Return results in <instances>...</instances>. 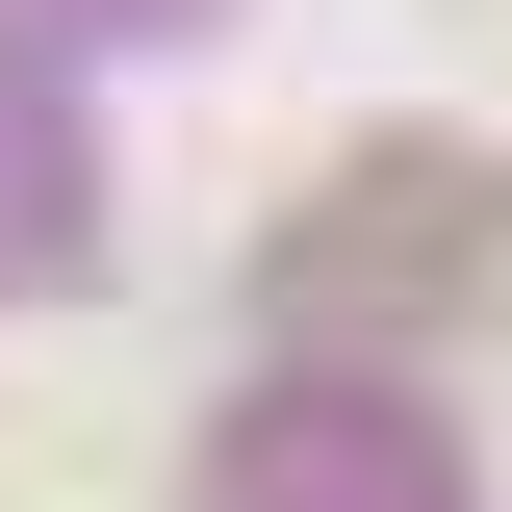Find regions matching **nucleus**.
Here are the masks:
<instances>
[{
  "label": "nucleus",
  "mask_w": 512,
  "mask_h": 512,
  "mask_svg": "<svg viewBox=\"0 0 512 512\" xmlns=\"http://www.w3.org/2000/svg\"><path fill=\"white\" fill-rule=\"evenodd\" d=\"M487 256H512V180H487V154H359L256 282H282V333H436V308H487Z\"/></svg>",
  "instance_id": "f257e3e1"
}]
</instances>
